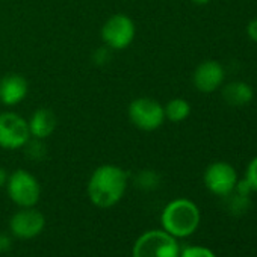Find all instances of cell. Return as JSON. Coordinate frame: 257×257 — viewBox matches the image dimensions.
Wrapping results in <instances>:
<instances>
[{
  "mask_svg": "<svg viewBox=\"0 0 257 257\" xmlns=\"http://www.w3.org/2000/svg\"><path fill=\"white\" fill-rule=\"evenodd\" d=\"M128 174L118 165L104 164L97 167L86 185L89 201L100 207L109 209L118 204L127 189Z\"/></svg>",
  "mask_w": 257,
  "mask_h": 257,
  "instance_id": "cell-1",
  "label": "cell"
},
{
  "mask_svg": "<svg viewBox=\"0 0 257 257\" xmlns=\"http://www.w3.org/2000/svg\"><path fill=\"white\" fill-rule=\"evenodd\" d=\"M201 213L198 206L189 198L171 200L161 213L162 228L171 236L180 239L188 237L198 228Z\"/></svg>",
  "mask_w": 257,
  "mask_h": 257,
  "instance_id": "cell-2",
  "label": "cell"
},
{
  "mask_svg": "<svg viewBox=\"0 0 257 257\" xmlns=\"http://www.w3.org/2000/svg\"><path fill=\"white\" fill-rule=\"evenodd\" d=\"M180 245L177 237L162 230H149L134 243L132 257H179Z\"/></svg>",
  "mask_w": 257,
  "mask_h": 257,
  "instance_id": "cell-3",
  "label": "cell"
},
{
  "mask_svg": "<svg viewBox=\"0 0 257 257\" xmlns=\"http://www.w3.org/2000/svg\"><path fill=\"white\" fill-rule=\"evenodd\" d=\"M5 188L11 201L19 207H35L41 198V185L38 179L23 168L13 171L8 176Z\"/></svg>",
  "mask_w": 257,
  "mask_h": 257,
  "instance_id": "cell-4",
  "label": "cell"
},
{
  "mask_svg": "<svg viewBox=\"0 0 257 257\" xmlns=\"http://www.w3.org/2000/svg\"><path fill=\"white\" fill-rule=\"evenodd\" d=\"M127 115L131 122L144 132H153L164 124L165 110L164 104H161L153 97H138L134 98L128 104Z\"/></svg>",
  "mask_w": 257,
  "mask_h": 257,
  "instance_id": "cell-5",
  "label": "cell"
},
{
  "mask_svg": "<svg viewBox=\"0 0 257 257\" xmlns=\"http://www.w3.org/2000/svg\"><path fill=\"white\" fill-rule=\"evenodd\" d=\"M101 40L109 50H124L135 41V22L125 14L110 16L101 26Z\"/></svg>",
  "mask_w": 257,
  "mask_h": 257,
  "instance_id": "cell-6",
  "label": "cell"
},
{
  "mask_svg": "<svg viewBox=\"0 0 257 257\" xmlns=\"http://www.w3.org/2000/svg\"><path fill=\"white\" fill-rule=\"evenodd\" d=\"M28 121L16 112L0 113V147L4 150H20L29 141Z\"/></svg>",
  "mask_w": 257,
  "mask_h": 257,
  "instance_id": "cell-7",
  "label": "cell"
},
{
  "mask_svg": "<svg viewBox=\"0 0 257 257\" xmlns=\"http://www.w3.org/2000/svg\"><path fill=\"white\" fill-rule=\"evenodd\" d=\"M46 227L44 215L35 207H20L10 219V231L13 237L31 240L43 233Z\"/></svg>",
  "mask_w": 257,
  "mask_h": 257,
  "instance_id": "cell-8",
  "label": "cell"
},
{
  "mask_svg": "<svg viewBox=\"0 0 257 257\" xmlns=\"http://www.w3.org/2000/svg\"><path fill=\"white\" fill-rule=\"evenodd\" d=\"M203 182L207 191L212 192L213 195L227 197L234 191L237 182V173L227 162H213L206 168Z\"/></svg>",
  "mask_w": 257,
  "mask_h": 257,
  "instance_id": "cell-9",
  "label": "cell"
},
{
  "mask_svg": "<svg viewBox=\"0 0 257 257\" xmlns=\"http://www.w3.org/2000/svg\"><path fill=\"white\" fill-rule=\"evenodd\" d=\"M225 73H224V67L218 62V61H203L194 71L192 74V82L194 86L200 91V92H213L216 91L222 82H224Z\"/></svg>",
  "mask_w": 257,
  "mask_h": 257,
  "instance_id": "cell-10",
  "label": "cell"
},
{
  "mask_svg": "<svg viewBox=\"0 0 257 257\" xmlns=\"http://www.w3.org/2000/svg\"><path fill=\"white\" fill-rule=\"evenodd\" d=\"M29 94V82L19 73H10L0 79V103L5 106L20 104Z\"/></svg>",
  "mask_w": 257,
  "mask_h": 257,
  "instance_id": "cell-11",
  "label": "cell"
},
{
  "mask_svg": "<svg viewBox=\"0 0 257 257\" xmlns=\"http://www.w3.org/2000/svg\"><path fill=\"white\" fill-rule=\"evenodd\" d=\"M56 115L52 109L49 107H38L31 118L28 119L29 125V134L31 138H38V140H47L49 137L53 135L56 128Z\"/></svg>",
  "mask_w": 257,
  "mask_h": 257,
  "instance_id": "cell-12",
  "label": "cell"
},
{
  "mask_svg": "<svg viewBox=\"0 0 257 257\" xmlns=\"http://www.w3.org/2000/svg\"><path fill=\"white\" fill-rule=\"evenodd\" d=\"M222 97H224L225 103L237 107V106L248 104L254 97V91L249 83L242 82V80H234V82L227 83L222 88Z\"/></svg>",
  "mask_w": 257,
  "mask_h": 257,
  "instance_id": "cell-13",
  "label": "cell"
},
{
  "mask_svg": "<svg viewBox=\"0 0 257 257\" xmlns=\"http://www.w3.org/2000/svg\"><path fill=\"white\" fill-rule=\"evenodd\" d=\"M165 119H170L171 122H182L191 115V104L185 98H171L165 106Z\"/></svg>",
  "mask_w": 257,
  "mask_h": 257,
  "instance_id": "cell-14",
  "label": "cell"
},
{
  "mask_svg": "<svg viewBox=\"0 0 257 257\" xmlns=\"http://www.w3.org/2000/svg\"><path fill=\"white\" fill-rule=\"evenodd\" d=\"M224 198H227V210L234 216H240V215L246 213V210L251 207L249 197L240 195V194H237L234 191L231 194H228L227 197H224Z\"/></svg>",
  "mask_w": 257,
  "mask_h": 257,
  "instance_id": "cell-15",
  "label": "cell"
},
{
  "mask_svg": "<svg viewBox=\"0 0 257 257\" xmlns=\"http://www.w3.org/2000/svg\"><path fill=\"white\" fill-rule=\"evenodd\" d=\"M135 183L143 191H155L161 185V176L153 170H143L137 174Z\"/></svg>",
  "mask_w": 257,
  "mask_h": 257,
  "instance_id": "cell-16",
  "label": "cell"
},
{
  "mask_svg": "<svg viewBox=\"0 0 257 257\" xmlns=\"http://www.w3.org/2000/svg\"><path fill=\"white\" fill-rule=\"evenodd\" d=\"M25 155L31 161H44L47 158V146L44 140L38 138H29V141L25 144Z\"/></svg>",
  "mask_w": 257,
  "mask_h": 257,
  "instance_id": "cell-17",
  "label": "cell"
},
{
  "mask_svg": "<svg viewBox=\"0 0 257 257\" xmlns=\"http://www.w3.org/2000/svg\"><path fill=\"white\" fill-rule=\"evenodd\" d=\"M179 257H216V254L203 245H188L183 249L180 248V255Z\"/></svg>",
  "mask_w": 257,
  "mask_h": 257,
  "instance_id": "cell-18",
  "label": "cell"
},
{
  "mask_svg": "<svg viewBox=\"0 0 257 257\" xmlns=\"http://www.w3.org/2000/svg\"><path fill=\"white\" fill-rule=\"evenodd\" d=\"M245 179L249 182L252 191L257 192V156L252 158L249 161V164L246 165V170H245Z\"/></svg>",
  "mask_w": 257,
  "mask_h": 257,
  "instance_id": "cell-19",
  "label": "cell"
},
{
  "mask_svg": "<svg viewBox=\"0 0 257 257\" xmlns=\"http://www.w3.org/2000/svg\"><path fill=\"white\" fill-rule=\"evenodd\" d=\"M234 192H237V194H240V195H246V197H249V194L252 192V188H251V185H249V182L243 177V179H237V182H236V186H234Z\"/></svg>",
  "mask_w": 257,
  "mask_h": 257,
  "instance_id": "cell-20",
  "label": "cell"
},
{
  "mask_svg": "<svg viewBox=\"0 0 257 257\" xmlns=\"http://www.w3.org/2000/svg\"><path fill=\"white\" fill-rule=\"evenodd\" d=\"M13 246V234L0 233V254L8 252Z\"/></svg>",
  "mask_w": 257,
  "mask_h": 257,
  "instance_id": "cell-21",
  "label": "cell"
},
{
  "mask_svg": "<svg viewBox=\"0 0 257 257\" xmlns=\"http://www.w3.org/2000/svg\"><path fill=\"white\" fill-rule=\"evenodd\" d=\"M246 35L251 41L257 43V19L251 20L248 25H246Z\"/></svg>",
  "mask_w": 257,
  "mask_h": 257,
  "instance_id": "cell-22",
  "label": "cell"
},
{
  "mask_svg": "<svg viewBox=\"0 0 257 257\" xmlns=\"http://www.w3.org/2000/svg\"><path fill=\"white\" fill-rule=\"evenodd\" d=\"M8 173H7V170L5 168H2L0 167V189L2 188H5L7 186V182H8Z\"/></svg>",
  "mask_w": 257,
  "mask_h": 257,
  "instance_id": "cell-23",
  "label": "cell"
},
{
  "mask_svg": "<svg viewBox=\"0 0 257 257\" xmlns=\"http://www.w3.org/2000/svg\"><path fill=\"white\" fill-rule=\"evenodd\" d=\"M191 2L194 4V5H198V7H203V5H207L210 0H191Z\"/></svg>",
  "mask_w": 257,
  "mask_h": 257,
  "instance_id": "cell-24",
  "label": "cell"
}]
</instances>
